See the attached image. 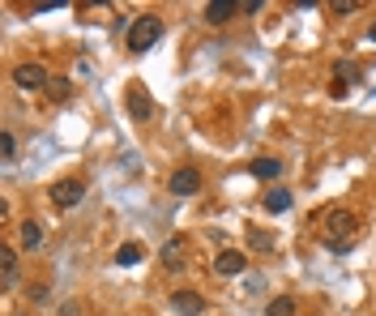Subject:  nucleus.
Masks as SVG:
<instances>
[{
	"label": "nucleus",
	"instance_id": "1",
	"mask_svg": "<svg viewBox=\"0 0 376 316\" xmlns=\"http://www.w3.org/2000/svg\"><path fill=\"white\" fill-rule=\"evenodd\" d=\"M158 39H163V17H158V13H141V17L128 26V51H133V56L150 51Z\"/></svg>",
	"mask_w": 376,
	"mask_h": 316
},
{
	"label": "nucleus",
	"instance_id": "2",
	"mask_svg": "<svg viewBox=\"0 0 376 316\" xmlns=\"http://www.w3.org/2000/svg\"><path fill=\"white\" fill-rule=\"evenodd\" d=\"M13 86H21V90H43V86H51V77H47V68H43V64L26 60V64H17V68H13Z\"/></svg>",
	"mask_w": 376,
	"mask_h": 316
},
{
	"label": "nucleus",
	"instance_id": "3",
	"mask_svg": "<svg viewBox=\"0 0 376 316\" xmlns=\"http://www.w3.org/2000/svg\"><path fill=\"white\" fill-rule=\"evenodd\" d=\"M124 107H128V116H133V120H150V116H154L150 90H146L141 81H133V86H128V94H124Z\"/></svg>",
	"mask_w": 376,
	"mask_h": 316
},
{
	"label": "nucleus",
	"instance_id": "4",
	"mask_svg": "<svg viewBox=\"0 0 376 316\" xmlns=\"http://www.w3.org/2000/svg\"><path fill=\"white\" fill-rule=\"evenodd\" d=\"M81 197H86V184H81V180H60V184H51V205H56V210H73Z\"/></svg>",
	"mask_w": 376,
	"mask_h": 316
},
{
	"label": "nucleus",
	"instance_id": "5",
	"mask_svg": "<svg viewBox=\"0 0 376 316\" xmlns=\"http://www.w3.org/2000/svg\"><path fill=\"white\" fill-rule=\"evenodd\" d=\"M351 231H355V214L334 210V214L325 218V244H330V248H338V240H347Z\"/></svg>",
	"mask_w": 376,
	"mask_h": 316
},
{
	"label": "nucleus",
	"instance_id": "6",
	"mask_svg": "<svg viewBox=\"0 0 376 316\" xmlns=\"http://www.w3.org/2000/svg\"><path fill=\"white\" fill-rule=\"evenodd\" d=\"M167 188H171L176 197H193V193H201V171H197V167H180V171H171Z\"/></svg>",
	"mask_w": 376,
	"mask_h": 316
},
{
	"label": "nucleus",
	"instance_id": "7",
	"mask_svg": "<svg viewBox=\"0 0 376 316\" xmlns=\"http://www.w3.org/2000/svg\"><path fill=\"white\" fill-rule=\"evenodd\" d=\"M244 270H248V257L235 253V248H223V253L214 257V274H223V278H235V274H244Z\"/></svg>",
	"mask_w": 376,
	"mask_h": 316
},
{
	"label": "nucleus",
	"instance_id": "8",
	"mask_svg": "<svg viewBox=\"0 0 376 316\" xmlns=\"http://www.w3.org/2000/svg\"><path fill=\"white\" fill-rule=\"evenodd\" d=\"M171 312L201 316L205 312V295H201V291H176V295H171Z\"/></svg>",
	"mask_w": 376,
	"mask_h": 316
},
{
	"label": "nucleus",
	"instance_id": "9",
	"mask_svg": "<svg viewBox=\"0 0 376 316\" xmlns=\"http://www.w3.org/2000/svg\"><path fill=\"white\" fill-rule=\"evenodd\" d=\"M240 9H244L240 0H210V4H205V21H210V26H223V21H231Z\"/></svg>",
	"mask_w": 376,
	"mask_h": 316
},
{
	"label": "nucleus",
	"instance_id": "10",
	"mask_svg": "<svg viewBox=\"0 0 376 316\" xmlns=\"http://www.w3.org/2000/svg\"><path fill=\"white\" fill-rule=\"evenodd\" d=\"M158 261H163V270H184V240H180V235L167 240V244L158 248Z\"/></svg>",
	"mask_w": 376,
	"mask_h": 316
},
{
	"label": "nucleus",
	"instance_id": "11",
	"mask_svg": "<svg viewBox=\"0 0 376 316\" xmlns=\"http://www.w3.org/2000/svg\"><path fill=\"white\" fill-rule=\"evenodd\" d=\"M248 171H253L257 180H278V175H283V163H278V158H265V154H261V158H253V167H248Z\"/></svg>",
	"mask_w": 376,
	"mask_h": 316
},
{
	"label": "nucleus",
	"instance_id": "12",
	"mask_svg": "<svg viewBox=\"0 0 376 316\" xmlns=\"http://www.w3.org/2000/svg\"><path fill=\"white\" fill-rule=\"evenodd\" d=\"M265 210H270V214H287V210H291V193H287V188H270V193H265Z\"/></svg>",
	"mask_w": 376,
	"mask_h": 316
},
{
	"label": "nucleus",
	"instance_id": "13",
	"mask_svg": "<svg viewBox=\"0 0 376 316\" xmlns=\"http://www.w3.org/2000/svg\"><path fill=\"white\" fill-rule=\"evenodd\" d=\"M141 257H146V248H141L137 240H128V244H120V253H116V265H124V270H128V265H137Z\"/></svg>",
	"mask_w": 376,
	"mask_h": 316
},
{
	"label": "nucleus",
	"instance_id": "14",
	"mask_svg": "<svg viewBox=\"0 0 376 316\" xmlns=\"http://www.w3.org/2000/svg\"><path fill=\"white\" fill-rule=\"evenodd\" d=\"M0 274H4V287H13V278H17V253L13 248H0Z\"/></svg>",
	"mask_w": 376,
	"mask_h": 316
},
{
	"label": "nucleus",
	"instance_id": "15",
	"mask_svg": "<svg viewBox=\"0 0 376 316\" xmlns=\"http://www.w3.org/2000/svg\"><path fill=\"white\" fill-rule=\"evenodd\" d=\"M21 244H26V248H39V244H43V227H39L34 218L21 223Z\"/></svg>",
	"mask_w": 376,
	"mask_h": 316
},
{
	"label": "nucleus",
	"instance_id": "16",
	"mask_svg": "<svg viewBox=\"0 0 376 316\" xmlns=\"http://www.w3.org/2000/svg\"><path fill=\"white\" fill-rule=\"evenodd\" d=\"M248 244H253L257 253H274V235H270V231H261V227H253V231H248Z\"/></svg>",
	"mask_w": 376,
	"mask_h": 316
},
{
	"label": "nucleus",
	"instance_id": "17",
	"mask_svg": "<svg viewBox=\"0 0 376 316\" xmlns=\"http://www.w3.org/2000/svg\"><path fill=\"white\" fill-rule=\"evenodd\" d=\"M265 316H295V300H291V295H278V300H270Z\"/></svg>",
	"mask_w": 376,
	"mask_h": 316
},
{
	"label": "nucleus",
	"instance_id": "18",
	"mask_svg": "<svg viewBox=\"0 0 376 316\" xmlns=\"http://www.w3.org/2000/svg\"><path fill=\"white\" fill-rule=\"evenodd\" d=\"M0 150H4V154H0L4 163H13V158H17V137H13L9 128H4V137H0Z\"/></svg>",
	"mask_w": 376,
	"mask_h": 316
},
{
	"label": "nucleus",
	"instance_id": "19",
	"mask_svg": "<svg viewBox=\"0 0 376 316\" xmlns=\"http://www.w3.org/2000/svg\"><path fill=\"white\" fill-rule=\"evenodd\" d=\"M47 90H51V98H56V103H64V98H68V81H64V77H56Z\"/></svg>",
	"mask_w": 376,
	"mask_h": 316
},
{
	"label": "nucleus",
	"instance_id": "20",
	"mask_svg": "<svg viewBox=\"0 0 376 316\" xmlns=\"http://www.w3.org/2000/svg\"><path fill=\"white\" fill-rule=\"evenodd\" d=\"M334 77H338V81H360V68H355V64H338Z\"/></svg>",
	"mask_w": 376,
	"mask_h": 316
},
{
	"label": "nucleus",
	"instance_id": "21",
	"mask_svg": "<svg viewBox=\"0 0 376 316\" xmlns=\"http://www.w3.org/2000/svg\"><path fill=\"white\" fill-rule=\"evenodd\" d=\"M355 9H360V0H338L334 4V13H355Z\"/></svg>",
	"mask_w": 376,
	"mask_h": 316
},
{
	"label": "nucleus",
	"instance_id": "22",
	"mask_svg": "<svg viewBox=\"0 0 376 316\" xmlns=\"http://www.w3.org/2000/svg\"><path fill=\"white\" fill-rule=\"evenodd\" d=\"M347 90H351V86H347V81H338V77H334V86H330V94H334V98H342V94H347Z\"/></svg>",
	"mask_w": 376,
	"mask_h": 316
},
{
	"label": "nucleus",
	"instance_id": "23",
	"mask_svg": "<svg viewBox=\"0 0 376 316\" xmlns=\"http://www.w3.org/2000/svg\"><path fill=\"white\" fill-rule=\"evenodd\" d=\"M372 43H376V26H372Z\"/></svg>",
	"mask_w": 376,
	"mask_h": 316
}]
</instances>
